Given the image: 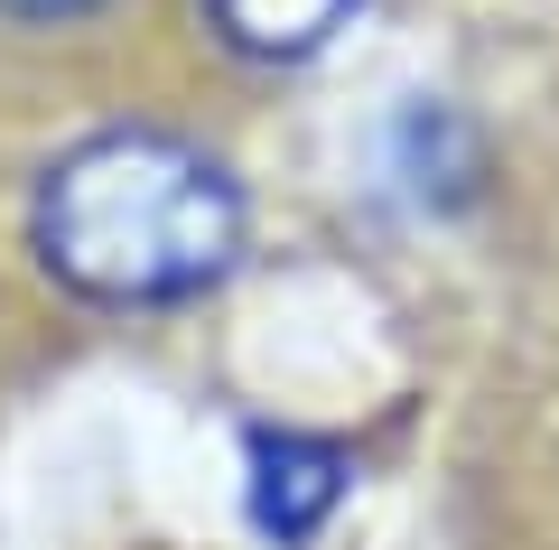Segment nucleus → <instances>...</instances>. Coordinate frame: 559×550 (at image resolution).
<instances>
[{"label":"nucleus","instance_id":"f257e3e1","mask_svg":"<svg viewBox=\"0 0 559 550\" xmlns=\"http://www.w3.org/2000/svg\"><path fill=\"white\" fill-rule=\"evenodd\" d=\"M28 243L94 308H178L242 261V187L178 131H94L38 177Z\"/></svg>","mask_w":559,"mask_h":550},{"label":"nucleus","instance_id":"f03ea898","mask_svg":"<svg viewBox=\"0 0 559 550\" xmlns=\"http://www.w3.org/2000/svg\"><path fill=\"white\" fill-rule=\"evenodd\" d=\"M345 448L308 430H261L252 438V523L271 541H318L326 513L345 504Z\"/></svg>","mask_w":559,"mask_h":550},{"label":"nucleus","instance_id":"7ed1b4c3","mask_svg":"<svg viewBox=\"0 0 559 550\" xmlns=\"http://www.w3.org/2000/svg\"><path fill=\"white\" fill-rule=\"evenodd\" d=\"M205 28H215L234 57L252 66H308L364 20V0H197Z\"/></svg>","mask_w":559,"mask_h":550},{"label":"nucleus","instance_id":"20e7f679","mask_svg":"<svg viewBox=\"0 0 559 550\" xmlns=\"http://www.w3.org/2000/svg\"><path fill=\"white\" fill-rule=\"evenodd\" d=\"M84 10H103V0H0V20H28V28H47V20H84Z\"/></svg>","mask_w":559,"mask_h":550}]
</instances>
